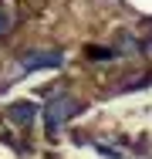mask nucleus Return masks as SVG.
<instances>
[{
    "instance_id": "1",
    "label": "nucleus",
    "mask_w": 152,
    "mask_h": 159,
    "mask_svg": "<svg viewBox=\"0 0 152 159\" xmlns=\"http://www.w3.org/2000/svg\"><path fill=\"white\" fill-rule=\"evenodd\" d=\"M81 112V102L71 95H58L47 102V108H44V122H47V132H58L71 115H78Z\"/></svg>"
},
{
    "instance_id": "2",
    "label": "nucleus",
    "mask_w": 152,
    "mask_h": 159,
    "mask_svg": "<svg viewBox=\"0 0 152 159\" xmlns=\"http://www.w3.org/2000/svg\"><path fill=\"white\" fill-rule=\"evenodd\" d=\"M64 54L61 51H27L20 58V71H34V68H61Z\"/></svg>"
},
{
    "instance_id": "3",
    "label": "nucleus",
    "mask_w": 152,
    "mask_h": 159,
    "mask_svg": "<svg viewBox=\"0 0 152 159\" xmlns=\"http://www.w3.org/2000/svg\"><path fill=\"white\" fill-rule=\"evenodd\" d=\"M30 115H34V105H24V102L10 108V119H14V122H20V125H27V122H30Z\"/></svg>"
},
{
    "instance_id": "4",
    "label": "nucleus",
    "mask_w": 152,
    "mask_h": 159,
    "mask_svg": "<svg viewBox=\"0 0 152 159\" xmlns=\"http://www.w3.org/2000/svg\"><path fill=\"white\" fill-rule=\"evenodd\" d=\"M91 61H108V58H115V51H105V48H88Z\"/></svg>"
},
{
    "instance_id": "5",
    "label": "nucleus",
    "mask_w": 152,
    "mask_h": 159,
    "mask_svg": "<svg viewBox=\"0 0 152 159\" xmlns=\"http://www.w3.org/2000/svg\"><path fill=\"white\" fill-rule=\"evenodd\" d=\"M10 31V20H7V17H3V14H0V37H3V34Z\"/></svg>"
}]
</instances>
